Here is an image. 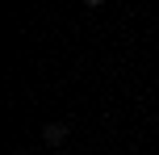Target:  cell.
I'll return each instance as SVG.
<instances>
[{
    "label": "cell",
    "mask_w": 159,
    "mask_h": 155,
    "mask_svg": "<svg viewBox=\"0 0 159 155\" xmlns=\"http://www.w3.org/2000/svg\"><path fill=\"white\" fill-rule=\"evenodd\" d=\"M17 155H30V151H17Z\"/></svg>",
    "instance_id": "2"
},
{
    "label": "cell",
    "mask_w": 159,
    "mask_h": 155,
    "mask_svg": "<svg viewBox=\"0 0 159 155\" xmlns=\"http://www.w3.org/2000/svg\"><path fill=\"white\" fill-rule=\"evenodd\" d=\"M42 143H46V147H63L67 143V126L63 122H46L42 126Z\"/></svg>",
    "instance_id": "1"
}]
</instances>
